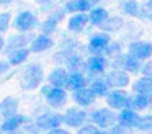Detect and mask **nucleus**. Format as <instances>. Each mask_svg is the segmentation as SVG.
<instances>
[{"label":"nucleus","mask_w":152,"mask_h":134,"mask_svg":"<svg viewBox=\"0 0 152 134\" xmlns=\"http://www.w3.org/2000/svg\"><path fill=\"white\" fill-rule=\"evenodd\" d=\"M139 113L134 110H129V108H123L119 110V114L116 116V123L121 124L123 127H128V129H134L136 123H137Z\"/></svg>","instance_id":"nucleus-22"},{"label":"nucleus","mask_w":152,"mask_h":134,"mask_svg":"<svg viewBox=\"0 0 152 134\" xmlns=\"http://www.w3.org/2000/svg\"><path fill=\"white\" fill-rule=\"evenodd\" d=\"M5 134H28V133L23 127H20V129H17V131H10V133H5Z\"/></svg>","instance_id":"nucleus-39"},{"label":"nucleus","mask_w":152,"mask_h":134,"mask_svg":"<svg viewBox=\"0 0 152 134\" xmlns=\"http://www.w3.org/2000/svg\"><path fill=\"white\" fill-rule=\"evenodd\" d=\"M10 62L7 61V59H0V75H5L8 74V70H10Z\"/></svg>","instance_id":"nucleus-35"},{"label":"nucleus","mask_w":152,"mask_h":134,"mask_svg":"<svg viewBox=\"0 0 152 134\" xmlns=\"http://www.w3.org/2000/svg\"><path fill=\"white\" fill-rule=\"evenodd\" d=\"M18 105H20V101L15 97H5L4 100L0 101V123L4 119H7V118L13 116V114H17Z\"/></svg>","instance_id":"nucleus-19"},{"label":"nucleus","mask_w":152,"mask_h":134,"mask_svg":"<svg viewBox=\"0 0 152 134\" xmlns=\"http://www.w3.org/2000/svg\"><path fill=\"white\" fill-rule=\"evenodd\" d=\"M121 54V44L119 42H113V41H110V44L105 48V51H103V56H105L106 59L108 57H118V56Z\"/></svg>","instance_id":"nucleus-32"},{"label":"nucleus","mask_w":152,"mask_h":134,"mask_svg":"<svg viewBox=\"0 0 152 134\" xmlns=\"http://www.w3.org/2000/svg\"><path fill=\"white\" fill-rule=\"evenodd\" d=\"M54 48V39L48 34H38V36H33V39L30 41L28 44V49L30 52H34V54H39V52H44V51H49V49Z\"/></svg>","instance_id":"nucleus-14"},{"label":"nucleus","mask_w":152,"mask_h":134,"mask_svg":"<svg viewBox=\"0 0 152 134\" xmlns=\"http://www.w3.org/2000/svg\"><path fill=\"white\" fill-rule=\"evenodd\" d=\"M106 105L111 110H123L126 108V101H128V93L123 88H111L105 97Z\"/></svg>","instance_id":"nucleus-12"},{"label":"nucleus","mask_w":152,"mask_h":134,"mask_svg":"<svg viewBox=\"0 0 152 134\" xmlns=\"http://www.w3.org/2000/svg\"><path fill=\"white\" fill-rule=\"evenodd\" d=\"M31 38L33 36H30L28 33H18V34H13L10 36V38L7 39V42H5L4 49H5V54L10 51H13V49H18V48H28V44H30Z\"/></svg>","instance_id":"nucleus-20"},{"label":"nucleus","mask_w":152,"mask_h":134,"mask_svg":"<svg viewBox=\"0 0 152 134\" xmlns=\"http://www.w3.org/2000/svg\"><path fill=\"white\" fill-rule=\"evenodd\" d=\"M132 92L134 93H144L152 95V77H141L132 83Z\"/></svg>","instance_id":"nucleus-28"},{"label":"nucleus","mask_w":152,"mask_h":134,"mask_svg":"<svg viewBox=\"0 0 152 134\" xmlns=\"http://www.w3.org/2000/svg\"><path fill=\"white\" fill-rule=\"evenodd\" d=\"M46 98V103L49 105L53 110H61V108L66 106L67 100H69V95H67L66 88H59V87H51L49 92L44 95Z\"/></svg>","instance_id":"nucleus-6"},{"label":"nucleus","mask_w":152,"mask_h":134,"mask_svg":"<svg viewBox=\"0 0 152 134\" xmlns=\"http://www.w3.org/2000/svg\"><path fill=\"white\" fill-rule=\"evenodd\" d=\"M38 3H49V2H53V0H36Z\"/></svg>","instance_id":"nucleus-43"},{"label":"nucleus","mask_w":152,"mask_h":134,"mask_svg":"<svg viewBox=\"0 0 152 134\" xmlns=\"http://www.w3.org/2000/svg\"><path fill=\"white\" fill-rule=\"evenodd\" d=\"M92 2H93V3H95V2H98V0H92Z\"/></svg>","instance_id":"nucleus-46"},{"label":"nucleus","mask_w":152,"mask_h":134,"mask_svg":"<svg viewBox=\"0 0 152 134\" xmlns=\"http://www.w3.org/2000/svg\"><path fill=\"white\" fill-rule=\"evenodd\" d=\"M95 134H110V131L108 129H102V127H96Z\"/></svg>","instance_id":"nucleus-40"},{"label":"nucleus","mask_w":152,"mask_h":134,"mask_svg":"<svg viewBox=\"0 0 152 134\" xmlns=\"http://www.w3.org/2000/svg\"><path fill=\"white\" fill-rule=\"evenodd\" d=\"M67 75H69V70L62 65H57L54 67L53 70L48 74V83L51 87H59V88H66V83H67Z\"/></svg>","instance_id":"nucleus-17"},{"label":"nucleus","mask_w":152,"mask_h":134,"mask_svg":"<svg viewBox=\"0 0 152 134\" xmlns=\"http://www.w3.org/2000/svg\"><path fill=\"white\" fill-rule=\"evenodd\" d=\"M49 88H51V85H49V83H46V85H41V87H39V93L44 97V95H46L48 92H49Z\"/></svg>","instance_id":"nucleus-38"},{"label":"nucleus","mask_w":152,"mask_h":134,"mask_svg":"<svg viewBox=\"0 0 152 134\" xmlns=\"http://www.w3.org/2000/svg\"><path fill=\"white\" fill-rule=\"evenodd\" d=\"M28 134H43V133H41V131H38V129H36V131H31V133H28Z\"/></svg>","instance_id":"nucleus-44"},{"label":"nucleus","mask_w":152,"mask_h":134,"mask_svg":"<svg viewBox=\"0 0 152 134\" xmlns=\"http://www.w3.org/2000/svg\"><path fill=\"white\" fill-rule=\"evenodd\" d=\"M64 16H66V10H64V8L54 10V12L51 13V15L39 25L41 33H43V34H48V36L54 34V33H56V29H57V25L62 21Z\"/></svg>","instance_id":"nucleus-9"},{"label":"nucleus","mask_w":152,"mask_h":134,"mask_svg":"<svg viewBox=\"0 0 152 134\" xmlns=\"http://www.w3.org/2000/svg\"><path fill=\"white\" fill-rule=\"evenodd\" d=\"M87 121H88V113L85 111V108H80L77 105L67 108L66 113L62 114V124L67 127H72V129H79Z\"/></svg>","instance_id":"nucleus-2"},{"label":"nucleus","mask_w":152,"mask_h":134,"mask_svg":"<svg viewBox=\"0 0 152 134\" xmlns=\"http://www.w3.org/2000/svg\"><path fill=\"white\" fill-rule=\"evenodd\" d=\"M4 46H5V38L0 34V51H4Z\"/></svg>","instance_id":"nucleus-41"},{"label":"nucleus","mask_w":152,"mask_h":134,"mask_svg":"<svg viewBox=\"0 0 152 134\" xmlns=\"http://www.w3.org/2000/svg\"><path fill=\"white\" fill-rule=\"evenodd\" d=\"M10 26H12V15L8 12H2L0 13V34H4Z\"/></svg>","instance_id":"nucleus-33"},{"label":"nucleus","mask_w":152,"mask_h":134,"mask_svg":"<svg viewBox=\"0 0 152 134\" xmlns=\"http://www.w3.org/2000/svg\"><path fill=\"white\" fill-rule=\"evenodd\" d=\"M105 82L110 88H124L129 83V74L123 69H113L105 75Z\"/></svg>","instance_id":"nucleus-10"},{"label":"nucleus","mask_w":152,"mask_h":134,"mask_svg":"<svg viewBox=\"0 0 152 134\" xmlns=\"http://www.w3.org/2000/svg\"><path fill=\"white\" fill-rule=\"evenodd\" d=\"M152 103V95H144V93H132L128 95V101H126V108L134 111H142L149 108Z\"/></svg>","instance_id":"nucleus-16"},{"label":"nucleus","mask_w":152,"mask_h":134,"mask_svg":"<svg viewBox=\"0 0 152 134\" xmlns=\"http://www.w3.org/2000/svg\"><path fill=\"white\" fill-rule=\"evenodd\" d=\"M87 15H88V23H90V25H93V26H100L110 16L108 15V10L103 8V7H92Z\"/></svg>","instance_id":"nucleus-26"},{"label":"nucleus","mask_w":152,"mask_h":134,"mask_svg":"<svg viewBox=\"0 0 152 134\" xmlns=\"http://www.w3.org/2000/svg\"><path fill=\"white\" fill-rule=\"evenodd\" d=\"M147 7H149V8H152V0H149V2H147Z\"/></svg>","instance_id":"nucleus-45"},{"label":"nucleus","mask_w":152,"mask_h":134,"mask_svg":"<svg viewBox=\"0 0 152 134\" xmlns=\"http://www.w3.org/2000/svg\"><path fill=\"white\" fill-rule=\"evenodd\" d=\"M92 7V0H69L64 5V10H66V13H87Z\"/></svg>","instance_id":"nucleus-24"},{"label":"nucleus","mask_w":152,"mask_h":134,"mask_svg":"<svg viewBox=\"0 0 152 134\" xmlns=\"http://www.w3.org/2000/svg\"><path fill=\"white\" fill-rule=\"evenodd\" d=\"M44 82V69L39 62H31L23 69L20 75V87L25 92L36 90Z\"/></svg>","instance_id":"nucleus-1"},{"label":"nucleus","mask_w":152,"mask_h":134,"mask_svg":"<svg viewBox=\"0 0 152 134\" xmlns=\"http://www.w3.org/2000/svg\"><path fill=\"white\" fill-rule=\"evenodd\" d=\"M128 54L134 56L139 61H147L152 57V44L147 41H134L129 44L128 48Z\"/></svg>","instance_id":"nucleus-13"},{"label":"nucleus","mask_w":152,"mask_h":134,"mask_svg":"<svg viewBox=\"0 0 152 134\" xmlns=\"http://www.w3.org/2000/svg\"><path fill=\"white\" fill-rule=\"evenodd\" d=\"M15 0H0V5H10V3H13Z\"/></svg>","instance_id":"nucleus-42"},{"label":"nucleus","mask_w":152,"mask_h":134,"mask_svg":"<svg viewBox=\"0 0 152 134\" xmlns=\"http://www.w3.org/2000/svg\"><path fill=\"white\" fill-rule=\"evenodd\" d=\"M110 41H111V38H110L108 33H105V31L95 33L88 39V51L92 54H103V51L110 44Z\"/></svg>","instance_id":"nucleus-15"},{"label":"nucleus","mask_w":152,"mask_h":134,"mask_svg":"<svg viewBox=\"0 0 152 134\" xmlns=\"http://www.w3.org/2000/svg\"><path fill=\"white\" fill-rule=\"evenodd\" d=\"M123 12L129 16H141V5L136 0H126L123 3Z\"/></svg>","instance_id":"nucleus-30"},{"label":"nucleus","mask_w":152,"mask_h":134,"mask_svg":"<svg viewBox=\"0 0 152 134\" xmlns=\"http://www.w3.org/2000/svg\"><path fill=\"white\" fill-rule=\"evenodd\" d=\"M87 87L90 88V92H92L93 95H95V98H105L106 93H108L111 88L106 85L105 78H93L92 82H90Z\"/></svg>","instance_id":"nucleus-27"},{"label":"nucleus","mask_w":152,"mask_h":134,"mask_svg":"<svg viewBox=\"0 0 152 134\" xmlns=\"http://www.w3.org/2000/svg\"><path fill=\"white\" fill-rule=\"evenodd\" d=\"M134 129H137V131H149V129H152V116H151V114H144V116L139 114L137 123H136Z\"/></svg>","instance_id":"nucleus-31"},{"label":"nucleus","mask_w":152,"mask_h":134,"mask_svg":"<svg viewBox=\"0 0 152 134\" xmlns=\"http://www.w3.org/2000/svg\"><path fill=\"white\" fill-rule=\"evenodd\" d=\"M30 49L28 48H18V49H13V51L7 52V61L10 62L12 67H15V65H21L25 64V62L28 61V57H30Z\"/></svg>","instance_id":"nucleus-25"},{"label":"nucleus","mask_w":152,"mask_h":134,"mask_svg":"<svg viewBox=\"0 0 152 134\" xmlns=\"http://www.w3.org/2000/svg\"><path fill=\"white\" fill-rule=\"evenodd\" d=\"M116 116H118V114L115 113V110L106 106V108H98V110L92 111V113L88 114V121L92 124H95L96 127L110 129V127L116 123Z\"/></svg>","instance_id":"nucleus-3"},{"label":"nucleus","mask_w":152,"mask_h":134,"mask_svg":"<svg viewBox=\"0 0 152 134\" xmlns=\"http://www.w3.org/2000/svg\"><path fill=\"white\" fill-rule=\"evenodd\" d=\"M88 25V15L87 13H72L67 21V28L72 33H82Z\"/></svg>","instance_id":"nucleus-23"},{"label":"nucleus","mask_w":152,"mask_h":134,"mask_svg":"<svg viewBox=\"0 0 152 134\" xmlns=\"http://www.w3.org/2000/svg\"><path fill=\"white\" fill-rule=\"evenodd\" d=\"M46 134H70V131L69 129H64L62 126H59V127H54V129L46 131Z\"/></svg>","instance_id":"nucleus-37"},{"label":"nucleus","mask_w":152,"mask_h":134,"mask_svg":"<svg viewBox=\"0 0 152 134\" xmlns=\"http://www.w3.org/2000/svg\"><path fill=\"white\" fill-rule=\"evenodd\" d=\"M30 116H26V114H13V116L7 118V119H4L2 123H0V134H5V133H10V131H17L20 129V127H23L25 124L30 123Z\"/></svg>","instance_id":"nucleus-11"},{"label":"nucleus","mask_w":152,"mask_h":134,"mask_svg":"<svg viewBox=\"0 0 152 134\" xmlns=\"http://www.w3.org/2000/svg\"><path fill=\"white\" fill-rule=\"evenodd\" d=\"M95 129H96L95 124H92V123L87 124V123H85L83 126H80V127H79L77 134H95Z\"/></svg>","instance_id":"nucleus-34"},{"label":"nucleus","mask_w":152,"mask_h":134,"mask_svg":"<svg viewBox=\"0 0 152 134\" xmlns=\"http://www.w3.org/2000/svg\"><path fill=\"white\" fill-rule=\"evenodd\" d=\"M141 61L136 59L131 54H119L118 57H115V69H123L128 74H136L141 70Z\"/></svg>","instance_id":"nucleus-8"},{"label":"nucleus","mask_w":152,"mask_h":134,"mask_svg":"<svg viewBox=\"0 0 152 134\" xmlns=\"http://www.w3.org/2000/svg\"><path fill=\"white\" fill-rule=\"evenodd\" d=\"M12 26H13L18 33H30V31H33L34 28L39 26V21H38V16L34 15L31 10H23V12H20L13 18Z\"/></svg>","instance_id":"nucleus-4"},{"label":"nucleus","mask_w":152,"mask_h":134,"mask_svg":"<svg viewBox=\"0 0 152 134\" xmlns=\"http://www.w3.org/2000/svg\"><path fill=\"white\" fill-rule=\"evenodd\" d=\"M87 83H88V78H87V75L83 74L82 70H72L67 75L66 90H70V92L79 90V88L87 87Z\"/></svg>","instance_id":"nucleus-21"},{"label":"nucleus","mask_w":152,"mask_h":134,"mask_svg":"<svg viewBox=\"0 0 152 134\" xmlns=\"http://www.w3.org/2000/svg\"><path fill=\"white\" fill-rule=\"evenodd\" d=\"M121 25H123V20L119 18V16H108V18L100 25V28L105 33H113V31L121 28Z\"/></svg>","instance_id":"nucleus-29"},{"label":"nucleus","mask_w":152,"mask_h":134,"mask_svg":"<svg viewBox=\"0 0 152 134\" xmlns=\"http://www.w3.org/2000/svg\"><path fill=\"white\" fill-rule=\"evenodd\" d=\"M72 100L77 106L80 108H88L95 103V95L90 92L88 87H83V88H79V90H74L72 92Z\"/></svg>","instance_id":"nucleus-18"},{"label":"nucleus","mask_w":152,"mask_h":134,"mask_svg":"<svg viewBox=\"0 0 152 134\" xmlns=\"http://www.w3.org/2000/svg\"><path fill=\"white\" fill-rule=\"evenodd\" d=\"M139 72H142V75H145V77H152V61H149L147 64L141 65V70Z\"/></svg>","instance_id":"nucleus-36"},{"label":"nucleus","mask_w":152,"mask_h":134,"mask_svg":"<svg viewBox=\"0 0 152 134\" xmlns=\"http://www.w3.org/2000/svg\"><path fill=\"white\" fill-rule=\"evenodd\" d=\"M34 126H36L38 131L41 133H46L49 129H54V127L64 126L62 124V114L59 111H44L39 116L34 119Z\"/></svg>","instance_id":"nucleus-5"},{"label":"nucleus","mask_w":152,"mask_h":134,"mask_svg":"<svg viewBox=\"0 0 152 134\" xmlns=\"http://www.w3.org/2000/svg\"><path fill=\"white\" fill-rule=\"evenodd\" d=\"M106 67H108V59L103 54H92L87 59V62H83V69L87 70V74L93 75V77L102 75L106 70Z\"/></svg>","instance_id":"nucleus-7"}]
</instances>
